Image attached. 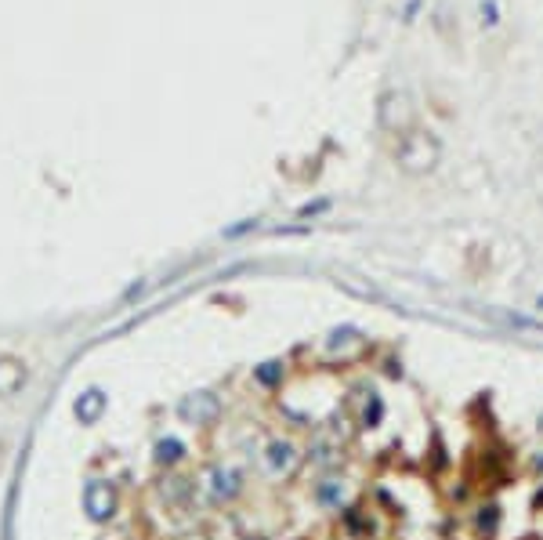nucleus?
<instances>
[{"label":"nucleus","mask_w":543,"mask_h":540,"mask_svg":"<svg viewBox=\"0 0 543 540\" xmlns=\"http://www.w3.org/2000/svg\"><path fill=\"white\" fill-rule=\"evenodd\" d=\"M83 504H88V511L94 519H105L112 511V504H116V493H112L109 482H91L88 493H83Z\"/></svg>","instance_id":"nucleus-2"},{"label":"nucleus","mask_w":543,"mask_h":540,"mask_svg":"<svg viewBox=\"0 0 543 540\" xmlns=\"http://www.w3.org/2000/svg\"><path fill=\"white\" fill-rule=\"evenodd\" d=\"M239 493V475L236 472H214V497H236Z\"/></svg>","instance_id":"nucleus-6"},{"label":"nucleus","mask_w":543,"mask_h":540,"mask_svg":"<svg viewBox=\"0 0 543 540\" xmlns=\"http://www.w3.org/2000/svg\"><path fill=\"white\" fill-rule=\"evenodd\" d=\"M25 381V370L19 363H0V395H11Z\"/></svg>","instance_id":"nucleus-4"},{"label":"nucleus","mask_w":543,"mask_h":540,"mask_svg":"<svg viewBox=\"0 0 543 540\" xmlns=\"http://www.w3.org/2000/svg\"><path fill=\"white\" fill-rule=\"evenodd\" d=\"M384 417V403H380V395H369V403H366V424H377Z\"/></svg>","instance_id":"nucleus-8"},{"label":"nucleus","mask_w":543,"mask_h":540,"mask_svg":"<svg viewBox=\"0 0 543 540\" xmlns=\"http://www.w3.org/2000/svg\"><path fill=\"white\" fill-rule=\"evenodd\" d=\"M496 522H500L496 508H482V515H478V530H482V533H496Z\"/></svg>","instance_id":"nucleus-7"},{"label":"nucleus","mask_w":543,"mask_h":540,"mask_svg":"<svg viewBox=\"0 0 543 540\" xmlns=\"http://www.w3.org/2000/svg\"><path fill=\"white\" fill-rule=\"evenodd\" d=\"M160 453H163V461H178V457H181V443H174V439H170V443L160 446Z\"/></svg>","instance_id":"nucleus-9"},{"label":"nucleus","mask_w":543,"mask_h":540,"mask_svg":"<svg viewBox=\"0 0 543 540\" xmlns=\"http://www.w3.org/2000/svg\"><path fill=\"white\" fill-rule=\"evenodd\" d=\"M265 464H268L276 475H283V472H290V468L297 464V450H294L290 443H272V446L265 450Z\"/></svg>","instance_id":"nucleus-3"},{"label":"nucleus","mask_w":543,"mask_h":540,"mask_svg":"<svg viewBox=\"0 0 543 540\" xmlns=\"http://www.w3.org/2000/svg\"><path fill=\"white\" fill-rule=\"evenodd\" d=\"M102 406H105V395L102 392H88V395H80V403H76V417L80 421H94L98 414H102Z\"/></svg>","instance_id":"nucleus-5"},{"label":"nucleus","mask_w":543,"mask_h":540,"mask_svg":"<svg viewBox=\"0 0 543 540\" xmlns=\"http://www.w3.org/2000/svg\"><path fill=\"white\" fill-rule=\"evenodd\" d=\"M257 377H261V381H268V385H272V381L279 377V370H276V363H268L265 370H257Z\"/></svg>","instance_id":"nucleus-10"},{"label":"nucleus","mask_w":543,"mask_h":540,"mask_svg":"<svg viewBox=\"0 0 543 540\" xmlns=\"http://www.w3.org/2000/svg\"><path fill=\"white\" fill-rule=\"evenodd\" d=\"M540 428H543V417H540Z\"/></svg>","instance_id":"nucleus-11"},{"label":"nucleus","mask_w":543,"mask_h":540,"mask_svg":"<svg viewBox=\"0 0 543 540\" xmlns=\"http://www.w3.org/2000/svg\"><path fill=\"white\" fill-rule=\"evenodd\" d=\"M218 414H221V406H218V399H214V395H207V392L189 395V399L181 403V417H185V421H196V424H207V421H214Z\"/></svg>","instance_id":"nucleus-1"},{"label":"nucleus","mask_w":543,"mask_h":540,"mask_svg":"<svg viewBox=\"0 0 543 540\" xmlns=\"http://www.w3.org/2000/svg\"><path fill=\"white\" fill-rule=\"evenodd\" d=\"M540 305H543V301H540Z\"/></svg>","instance_id":"nucleus-12"}]
</instances>
